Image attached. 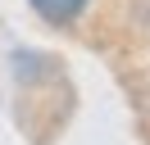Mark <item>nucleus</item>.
<instances>
[{
    "label": "nucleus",
    "mask_w": 150,
    "mask_h": 145,
    "mask_svg": "<svg viewBox=\"0 0 150 145\" xmlns=\"http://www.w3.org/2000/svg\"><path fill=\"white\" fill-rule=\"evenodd\" d=\"M32 9H37L46 23H55V27H68V23H77V18L86 14V5L91 0H28Z\"/></svg>",
    "instance_id": "obj_1"
}]
</instances>
